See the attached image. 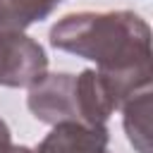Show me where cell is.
Listing matches in <instances>:
<instances>
[{
    "instance_id": "cell-1",
    "label": "cell",
    "mask_w": 153,
    "mask_h": 153,
    "mask_svg": "<svg viewBox=\"0 0 153 153\" xmlns=\"http://www.w3.org/2000/svg\"><path fill=\"white\" fill-rule=\"evenodd\" d=\"M55 48L98 62L117 105L148 86V26L131 12H79L67 14L50 31Z\"/></svg>"
},
{
    "instance_id": "cell-2",
    "label": "cell",
    "mask_w": 153,
    "mask_h": 153,
    "mask_svg": "<svg viewBox=\"0 0 153 153\" xmlns=\"http://www.w3.org/2000/svg\"><path fill=\"white\" fill-rule=\"evenodd\" d=\"M31 112L43 122H81L103 127L108 115L117 108L105 79L98 72L43 74L29 93Z\"/></svg>"
},
{
    "instance_id": "cell-3",
    "label": "cell",
    "mask_w": 153,
    "mask_h": 153,
    "mask_svg": "<svg viewBox=\"0 0 153 153\" xmlns=\"http://www.w3.org/2000/svg\"><path fill=\"white\" fill-rule=\"evenodd\" d=\"M45 74V53L19 31H0V84L33 86Z\"/></svg>"
},
{
    "instance_id": "cell-4",
    "label": "cell",
    "mask_w": 153,
    "mask_h": 153,
    "mask_svg": "<svg viewBox=\"0 0 153 153\" xmlns=\"http://www.w3.org/2000/svg\"><path fill=\"white\" fill-rule=\"evenodd\" d=\"M36 153H110L105 127L81 122H57V127L41 141Z\"/></svg>"
},
{
    "instance_id": "cell-5",
    "label": "cell",
    "mask_w": 153,
    "mask_h": 153,
    "mask_svg": "<svg viewBox=\"0 0 153 153\" xmlns=\"http://www.w3.org/2000/svg\"><path fill=\"white\" fill-rule=\"evenodd\" d=\"M60 0H0V31H22L41 22Z\"/></svg>"
},
{
    "instance_id": "cell-6",
    "label": "cell",
    "mask_w": 153,
    "mask_h": 153,
    "mask_svg": "<svg viewBox=\"0 0 153 153\" xmlns=\"http://www.w3.org/2000/svg\"><path fill=\"white\" fill-rule=\"evenodd\" d=\"M0 153H31L29 148H24V146H12L10 143V131H7V127H5V122H0Z\"/></svg>"
}]
</instances>
